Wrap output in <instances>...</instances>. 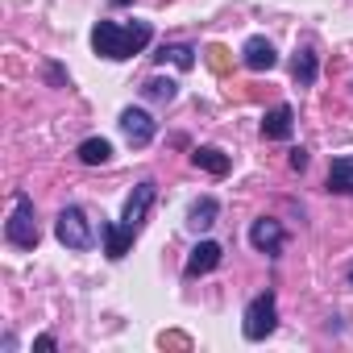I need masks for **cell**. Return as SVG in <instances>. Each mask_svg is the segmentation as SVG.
<instances>
[{"instance_id":"cell-1","label":"cell","mask_w":353,"mask_h":353,"mask_svg":"<svg viewBox=\"0 0 353 353\" xmlns=\"http://www.w3.org/2000/svg\"><path fill=\"white\" fill-rule=\"evenodd\" d=\"M150 38H154V30H150L145 21H133V26L100 21V26L92 30V50H96L100 59H112V63H121V59H133V54H141V50L150 46Z\"/></svg>"},{"instance_id":"cell-2","label":"cell","mask_w":353,"mask_h":353,"mask_svg":"<svg viewBox=\"0 0 353 353\" xmlns=\"http://www.w3.org/2000/svg\"><path fill=\"white\" fill-rule=\"evenodd\" d=\"M274 328H279V307H274V295L266 291V295L250 299L245 320H241V332H245V341H266Z\"/></svg>"},{"instance_id":"cell-3","label":"cell","mask_w":353,"mask_h":353,"mask_svg":"<svg viewBox=\"0 0 353 353\" xmlns=\"http://www.w3.org/2000/svg\"><path fill=\"white\" fill-rule=\"evenodd\" d=\"M5 237H9L17 250H34V245H38V221H34V200H30V196H17L13 216H9V225H5Z\"/></svg>"},{"instance_id":"cell-4","label":"cell","mask_w":353,"mask_h":353,"mask_svg":"<svg viewBox=\"0 0 353 353\" xmlns=\"http://www.w3.org/2000/svg\"><path fill=\"white\" fill-rule=\"evenodd\" d=\"M54 233L67 250H88L92 245V225H88L83 208H63L59 221H54Z\"/></svg>"},{"instance_id":"cell-5","label":"cell","mask_w":353,"mask_h":353,"mask_svg":"<svg viewBox=\"0 0 353 353\" xmlns=\"http://www.w3.org/2000/svg\"><path fill=\"white\" fill-rule=\"evenodd\" d=\"M121 133H125V141L129 145H150L154 141V117L150 112H141V108H125L121 112Z\"/></svg>"},{"instance_id":"cell-6","label":"cell","mask_w":353,"mask_h":353,"mask_svg":"<svg viewBox=\"0 0 353 353\" xmlns=\"http://www.w3.org/2000/svg\"><path fill=\"white\" fill-rule=\"evenodd\" d=\"M250 245H254L258 254H279V250H283V225L270 221V216L254 221V225H250Z\"/></svg>"},{"instance_id":"cell-7","label":"cell","mask_w":353,"mask_h":353,"mask_svg":"<svg viewBox=\"0 0 353 353\" xmlns=\"http://www.w3.org/2000/svg\"><path fill=\"white\" fill-rule=\"evenodd\" d=\"M150 204H154V183L145 179V183H137V188H133V196L125 200V216H121V221H125L129 229H141V225H145Z\"/></svg>"},{"instance_id":"cell-8","label":"cell","mask_w":353,"mask_h":353,"mask_svg":"<svg viewBox=\"0 0 353 353\" xmlns=\"http://www.w3.org/2000/svg\"><path fill=\"white\" fill-rule=\"evenodd\" d=\"M241 63H245L250 71H270V67L279 63V54H274V46H270L266 38H250V42L241 46Z\"/></svg>"},{"instance_id":"cell-9","label":"cell","mask_w":353,"mask_h":353,"mask_svg":"<svg viewBox=\"0 0 353 353\" xmlns=\"http://www.w3.org/2000/svg\"><path fill=\"white\" fill-rule=\"evenodd\" d=\"M291 129H295V112L287 104H274L266 112V121H262V137H270V141H287Z\"/></svg>"},{"instance_id":"cell-10","label":"cell","mask_w":353,"mask_h":353,"mask_svg":"<svg viewBox=\"0 0 353 353\" xmlns=\"http://www.w3.org/2000/svg\"><path fill=\"white\" fill-rule=\"evenodd\" d=\"M100 233H104V254H108L112 262L125 258L129 245H133V237H137V229H129L125 221H121V225H100Z\"/></svg>"},{"instance_id":"cell-11","label":"cell","mask_w":353,"mask_h":353,"mask_svg":"<svg viewBox=\"0 0 353 353\" xmlns=\"http://www.w3.org/2000/svg\"><path fill=\"white\" fill-rule=\"evenodd\" d=\"M221 258H225V250H221L216 241H200V245L192 250V258H188V274H192V279H196V274H208V270L221 266Z\"/></svg>"},{"instance_id":"cell-12","label":"cell","mask_w":353,"mask_h":353,"mask_svg":"<svg viewBox=\"0 0 353 353\" xmlns=\"http://www.w3.org/2000/svg\"><path fill=\"white\" fill-rule=\"evenodd\" d=\"M328 192H336V196H349V192H353V158H332Z\"/></svg>"},{"instance_id":"cell-13","label":"cell","mask_w":353,"mask_h":353,"mask_svg":"<svg viewBox=\"0 0 353 353\" xmlns=\"http://www.w3.org/2000/svg\"><path fill=\"white\" fill-rule=\"evenodd\" d=\"M216 212H221V208H216V200H212V196H204V200H196V204H192L188 225H192L196 233H204V229H212V225H216Z\"/></svg>"},{"instance_id":"cell-14","label":"cell","mask_w":353,"mask_h":353,"mask_svg":"<svg viewBox=\"0 0 353 353\" xmlns=\"http://www.w3.org/2000/svg\"><path fill=\"white\" fill-rule=\"evenodd\" d=\"M112 158V145L104 141V137H88V141H79V162L83 166H104Z\"/></svg>"},{"instance_id":"cell-15","label":"cell","mask_w":353,"mask_h":353,"mask_svg":"<svg viewBox=\"0 0 353 353\" xmlns=\"http://www.w3.org/2000/svg\"><path fill=\"white\" fill-rule=\"evenodd\" d=\"M192 162L204 166L208 174H229V154H221L216 145H200V150L192 154Z\"/></svg>"},{"instance_id":"cell-16","label":"cell","mask_w":353,"mask_h":353,"mask_svg":"<svg viewBox=\"0 0 353 353\" xmlns=\"http://www.w3.org/2000/svg\"><path fill=\"white\" fill-rule=\"evenodd\" d=\"M316 54L312 50H295V59H291V75H295V83L299 88H307V83H316Z\"/></svg>"},{"instance_id":"cell-17","label":"cell","mask_w":353,"mask_h":353,"mask_svg":"<svg viewBox=\"0 0 353 353\" xmlns=\"http://www.w3.org/2000/svg\"><path fill=\"white\" fill-rule=\"evenodd\" d=\"M154 59H158V63H166V59H170L179 71H192V67H196V50H192V46H162Z\"/></svg>"},{"instance_id":"cell-18","label":"cell","mask_w":353,"mask_h":353,"mask_svg":"<svg viewBox=\"0 0 353 353\" xmlns=\"http://www.w3.org/2000/svg\"><path fill=\"white\" fill-rule=\"evenodd\" d=\"M150 100H158V104H166V100H174V83L170 79H150L145 88H141Z\"/></svg>"},{"instance_id":"cell-19","label":"cell","mask_w":353,"mask_h":353,"mask_svg":"<svg viewBox=\"0 0 353 353\" xmlns=\"http://www.w3.org/2000/svg\"><path fill=\"white\" fill-rule=\"evenodd\" d=\"M307 166V150H291V170H303Z\"/></svg>"},{"instance_id":"cell-20","label":"cell","mask_w":353,"mask_h":353,"mask_svg":"<svg viewBox=\"0 0 353 353\" xmlns=\"http://www.w3.org/2000/svg\"><path fill=\"white\" fill-rule=\"evenodd\" d=\"M208 54H212V67H225V50H221V46H212Z\"/></svg>"},{"instance_id":"cell-21","label":"cell","mask_w":353,"mask_h":353,"mask_svg":"<svg viewBox=\"0 0 353 353\" xmlns=\"http://www.w3.org/2000/svg\"><path fill=\"white\" fill-rule=\"evenodd\" d=\"M349 287H353V262H349Z\"/></svg>"},{"instance_id":"cell-22","label":"cell","mask_w":353,"mask_h":353,"mask_svg":"<svg viewBox=\"0 0 353 353\" xmlns=\"http://www.w3.org/2000/svg\"><path fill=\"white\" fill-rule=\"evenodd\" d=\"M112 5H129V0H112Z\"/></svg>"}]
</instances>
